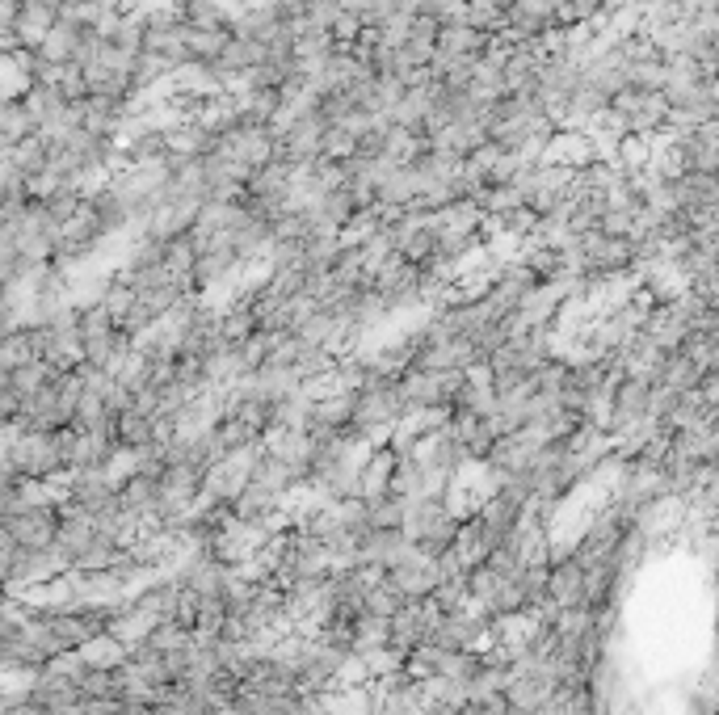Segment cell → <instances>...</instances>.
Segmentation results:
<instances>
[{
	"label": "cell",
	"mask_w": 719,
	"mask_h": 715,
	"mask_svg": "<svg viewBox=\"0 0 719 715\" xmlns=\"http://www.w3.org/2000/svg\"><path fill=\"white\" fill-rule=\"evenodd\" d=\"M181 38H186L190 59H202V64H215V59L236 43L232 30H202V26H190V22H186V34Z\"/></svg>",
	"instance_id": "6da1fadb"
}]
</instances>
